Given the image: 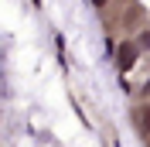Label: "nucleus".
I'll return each mask as SVG.
<instances>
[{
  "label": "nucleus",
  "mask_w": 150,
  "mask_h": 147,
  "mask_svg": "<svg viewBox=\"0 0 150 147\" xmlns=\"http://www.w3.org/2000/svg\"><path fill=\"white\" fill-rule=\"evenodd\" d=\"M137 55H140V48L133 45V41H126V45L120 48V55H116V65H120V72H130L133 65H137Z\"/></svg>",
  "instance_id": "obj_1"
},
{
  "label": "nucleus",
  "mask_w": 150,
  "mask_h": 147,
  "mask_svg": "<svg viewBox=\"0 0 150 147\" xmlns=\"http://www.w3.org/2000/svg\"><path fill=\"white\" fill-rule=\"evenodd\" d=\"M133 123H137L140 133H150V103H143V106L133 110Z\"/></svg>",
  "instance_id": "obj_2"
},
{
  "label": "nucleus",
  "mask_w": 150,
  "mask_h": 147,
  "mask_svg": "<svg viewBox=\"0 0 150 147\" xmlns=\"http://www.w3.org/2000/svg\"><path fill=\"white\" fill-rule=\"evenodd\" d=\"M140 48H150V31H143V34H140Z\"/></svg>",
  "instance_id": "obj_3"
},
{
  "label": "nucleus",
  "mask_w": 150,
  "mask_h": 147,
  "mask_svg": "<svg viewBox=\"0 0 150 147\" xmlns=\"http://www.w3.org/2000/svg\"><path fill=\"white\" fill-rule=\"evenodd\" d=\"M92 4H96V7H106V0H92Z\"/></svg>",
  "instance_id": "obj_4"
}]
</instances>
